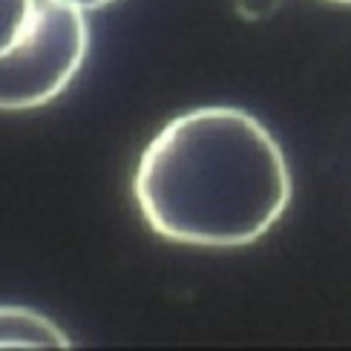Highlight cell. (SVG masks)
<instances>
[{
  "label": "cell",
  "instance_id": "obj_1",
  "mask_svg": "<svg viewBox=\"0 0 351 351\" xmlns=\"http://www.w3.org/2000/svg\"><path fill=\"white\" fill-rule=\"evenodd\" d=\"M147 228L173 245L247 247L285 216L294 179L271 130L242 107H196L167 121L136 165Z\"/></svg>",
  "mask_w": 351,
  "mask_h": 351
},
{
  "label": "cell",
  "instance_id": "obj_3",
  "mask_svg": "<svg viewBox=\"0 0 351 351\" xmlns=\"http://www.w3.org/2000/svg\"><path fill=\"white\" fill-rule=\"evenodd\" d=\"M69 334L38 308L0 305V348H69Z\"/></svg>",
  "mask_w": 351,
  "mask_h": 351
},
{
  "label": "cell",
  "instance_id": "obj_5",
  "mask_svg": "<svg viewBox=\"0 0 351 351\" xmlns=\"http://www.w3.org/2000/svg\"><path fill=\"white\" fill-rule=\"evenodd\" d=\"M64 3H69V6H75V9H81V12H98V9H107V6H112L115 0H64Z\"/></svg>",
  "mask_w": 351,
  "mask_h": 351
},
{
  "label": "cell",
  "instance_id": "obj_2",
  "mask_svg": "<svg viewBox=\"0 0 351 351\" xmlns=\"http://www.w3.org/2000/svg\"><path fill=\"white\" fill-rule=\"evenodd\" d=\"M86 52V12L64 0H40L29 29L0 55V112L47 107L75 81Z\"/></svg>",
  "mask_w": 351,
  "mask_h": 351
},
{
  "label": "cell",
  "instance_id": "obj_4",
  "mask_svg": "<svg viewBox=\"0 0 351 351\" xmlns=\"http://www.w3.org/2000/svg\"><path fill=\"white\" fill-rule=\"evenodd\" d=\"M40 0H0V55H6L29 29Z\"/></svg>",
  "mask_w": 351,
  "mask_h": 351
},
{
  "label": "cell",
  "instance_id": "obj_6",
  "mask_svg": "<svg viewBox=\"0 0 351 351\" xmlns=\"http://www.w3.org/2000/svg\"><path fill=\"white\" fill-rule=\"evenodd\" d=\"M328 3H340V6H351V0H328Z\"/></svg>",
  "mask_w": 351,
  "mask_h": 351
}]
</instances>
